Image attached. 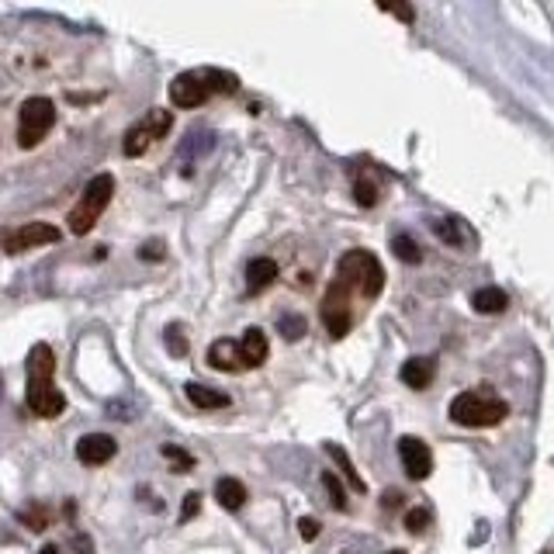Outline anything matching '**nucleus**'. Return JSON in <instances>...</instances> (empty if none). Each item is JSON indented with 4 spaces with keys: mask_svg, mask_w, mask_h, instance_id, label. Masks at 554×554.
Here are the masks:
<instances>
[{
    "mask_svg": "<svg viewBox=\"0 0 554 554\" xmlns=\"http://www.w3.org/2000/svg\"><path fill=\"white\" fill-rule=\"evenodd\" d=\"M28 388H25V406L39 419H56L66 409V395L56 388V354L49 343H35L28 350Z\"/></svg>",
    "mask_w": 554,
    "mask_h": 554,
    "instance_id": "f257e3e1",
    "label": "nucleus"
},
{
    "mask_svg": "<svg viewBox=\"0 0 554 554\" xmlns=\"http://www.w3.org/2000/svg\"><path fill=\"white\" fill-rule=\"evenodd\" d=\"M506 413L509 406L489 388H471V392H461L451 402V419L458 426H496L503 423Z\"/></svg>",
    "mask_w": 554,
    "mask_h": 554,
    "instance_id": "f03ea898",
    "label": "nucleus"
},
{
    "mask_svg": "<svg viewBox=\"0 0 554 554\" xmlns=\"http://www.w3.org/2000/svg\"><path fill=\"white\" fill-rule=\"evenodd\" d=\"M336 281H343L347 288L361 291L364 298H378L381 288H385V267H381L378 257L368 250H350L340 257Z\"/></svg>",
    "mask_w": 554,
    "mask_h": 554,
    "instance_id": "7ed1b4c3",
    "label": "nucleus"
},
{
    "mask_svg": "<svg viewBox=\"0 0 554 554\" xmlns=\"http://www.w3.org/2000/svg\"><path fill=\"white\" fill-rule=\"evenodd\" d=\"M111 194H115V177L111 174L91 177V184H87L84 194H80L77 208L66 215V226H70L73 236H87V232L97 226V219L104 215V208L111 205Z\"/></svg>",
    "mask_w": 554,
    "mask_h": 554,
    "instance_id": "20e7f679",
    "label": "nucleus"
},
{
    "mask_svg": "<svg viewBox=\"0 0 554 554\" xmlns=\"http://www.w3.org/2000/svg\"><path fill=\"white\" fill-rule=\"evenodd\" d=\"M52 125H56V104L49 97H28L18 108V146L35 149Z\"/></svg>",
    "mask_w": 554,
    "mask_h": 554,
    "instance_id": "39448f33",
    "label": "nucleus"
},
{
    "mask_svg": "<svg viewBox=\"0 0 554 554\" xmlns=\"http://www.w3.org/2000/svg\"><path fill=\"white\" fill-rule=\"evenodd\" d=\"M59 232L49 222H25V226H14V229H0V250L4 253H28L35 246H46V243H59Z\"/></svg>",
    "mask_w": 554,
    "mask_h": 554,
    "instance_id": "423d86ee",
    "label": "nucleus"
},
{
    "mask_svg": "<svg viewBox=\"0 0 554 554\" xmlns=\"http://www.w3.org/2000/svg\"><path fill=\"white\" fill-rule=\"evenodd\" d=\"M323 323L329 329V336L343 340L354 326V312H350V288L343 281H333L323 298Z\"/></svg>",
    "mask_w": 554,
    "mask_h": 554,
    "instance_id": "0eeeda50",
    "label": "nucleus"
},
{
    "mask_svg": "<svg viewBox=\"0 0 554 554\" xmlns=\"http://www.w3.org/2000/svg\"><path fill=\"white\" fill-rule=\"evenodd\" d=\"M399 458H402V468H406V475L413 478V482H423V478H430L433 454H430V447H426L419 437H402L399 440Z\"/></svg>",
    "mask_w": 554,
    "mask_h": 554,
    "instance_id": "6e6552de",
    "label": "nucleus"
},
{
    "mask_svg": "<svg viewBox=\"0 0 554 554\" xmlns=\"http://www.w3.org/2000/svg\"><path fill=\"white\" fill-rule=\"evenodd\" d=\"M115 454H118V444L108 433H87V437L77 440V461L87 464V468H101V464H108Z\"/></svg>",
    "mask_w": 554,
    "mask_h": 554,
    "instance_id": "1a4fd4ad",
    "label": "nucleus"
},
{
    "mask_svg": "<svg viewBox=\"0 0 554 554\" xmlns=\"http://www.w3.org/2000/svg\"><path fill=\"white\" fill-rule=\"evenodd\" d=\"M170 101H174L177 108H201V104L208 101V87H205V80H201V73H181V77H174V84H170Z\"/></svg>",
    "mask_w": 554,
    "mask_h": 554,
    "instance_id": "9d476101",
    "label": "nucleus"
},
{
    "mask_svg": "<svg viewBox=\"0 0 554 554\" xmlns=\"http://www.w3.org/2000/svg\"><path fill=\"white\" fill-rule=\"evenodd\" d=\"M267 333L260 326H250L239 340V357H243V368H260L267 361Z\"/></svg>",
    "mask_w": 554,
    "mask_h": 554,
    "instance_id": "9b49d317",
    "label": "nucleus"
},
{
    "mask_svg": "<svg viewBox=\"0 0 554 554\" xmlns=\"http://www.w3.org/2000/svg\"><path fill=\"white\" fill-rule=\"evenodd\" d=\"M274 281H277V260L257 257V260H250V264H246V291H250V295L267 291Z\"/></svg>",
    "mask_w": 554,
    "mask_h": 554,
    "instance_id": "f8f14e48",
    "label": "nucleus"
},
{
    "mask_svg": "<svg viewBox=\"0 0 554 554\" xmlns=\"http://www.w3.org/2000/svg\"><path fill=\"white\" fill-rule=\"evenodd\" d=\"M208 364L215 371H226V374H236L243 368V357H239V340H215L208 347Z\"/></svg>",
    "mask_w": 554,
    "mask_h": 554,
    "instance_id": "ddd939ff",
    "label": "nucleus"
},
{
    "mask_svg": "<svg viewBox=\"0 0 554 554\" xmlns=\"http://www.w3.org/2000/svg\"><path fill=\"white\" fill-rule=\"evenodd\" d=\"M433 374H437V361H433V357H413V361L402 364L399 378L406 381L409 388H416V392H423V388L433 381Z\"/></svg>",
    "mask_w": 554,
    "mask_h": 554,
    "instance_id": "4468645a",
    "label": "nucleus"
},
{
    "mask_svg": "<svg viewBox=\"0 0 554 554\" xmlns=\"http://www.w3.org/2000/svg\"><path fill=\"white\" fill-rule=\"evenodd\" d=\"M215 499H219L222 509L236 513V509L246 506V485L239 482V478H219V482H215Z\"/></svg>",
    "mask_w": 554,
    "mask_h": 554,
    "instance_id": "2eb2a0df",
    "label": "nucleus"
},
{
    "mask_svg": "<svg viewBox=\"0 0 554 554\" xmlns=\"http://www.w3.org/2000/svg\"><path fill=\"white\" fill-rule=\"evenodd\" d=\"M184 395L191 399L194 409H226L229 406V395L226 392H215V388H205V385H198V381L184 385Z\"/></svg>",
    "mask_w": 554,
    "mask_h": 554,
    "instance_id": "dca6fc26",
    "label": "nucleus"
},
{
    "mask_svg": "<svg viewBox=\"0 0 554 554\" xmlns=\"http://www.w3.org/2000/svg\"><path fill=\"white\" fill-rule=\"evenodd\" d=\"M506 302H509L506 291H499V288H482V291H475V298H471L475 312H482V316H496V312H503Z\"/></svg>",
    "mask_w": 554,
    "mask_h": 554,
    "instance_id": "f3484780",
    "label": "nucleus"
},
{
    "mask_svg": "<svg viewBox=\"0 0 554 554\" xmlns=\"http://www.w3.org/2000/svg\"><path fill=\"white\" fill-rule=\"evenodd\" d=\"M139 125H142V132L149 136V142H153V139H163L170 129H174V115H170V111H163V108H153Z\"/></svg>",
    "mask_w": 554,
    "mask_h": 554,
    "instance_id": "a211bd4d",
    "label": "nucleus"
},
{
    "mask_svg": "<svg viewBox=\"0 0 554 554\" xmlns=\"http://www.w3.org/2000/svg\"><path fill=\"white\" fill-rule=\"evenodd\" d=\"M201 80H205V87H208V94L212 91H219V94H232L239 87V80L232 77V73H222V70H205L201 73Z\"/></svg>",
    "mask_w": 554,
    "mask_h": 554,
    "instance_id": "6ab92c4d",
    "label": "nucleus"
},
{
    "mask_svg": "<svg viewBox=\"0 0 554 554\" xmlns=\"http://www.w3.org/2000/svg\"><path fill=\"white\" fill-rule=\"evenodd\" d=\"M326 454H329V458H333V461H336V464H340V468H343V478H347V482L354 485L357 492H364V482H361V475H357V471H354V464H350V458H347V454H343V447H336V444H326Z\"/></svg>",
    "mask_w": 554,
    "mask_h": 554,
    "instance_id": "aec40b11",
    "label": "nucleus"
},
{
    "mask_svg": "<svg viewBox=\"0 0 554 554\" xmlns=\"http://www.w3.org/2000/svg\"><path fill=\"white\" fill-rule=\"evenodd\" d=\"M433 229H437L440 239H447V243H454V246L471 243V236H464V232H461V222L458 219H440V222H433Z\"/></svg>",
    "mask_w": 554,
    "mask_h": 554,
    "instance_id": "412c9836",
    "label": "nucleus"
},
{
    "mask_svg": "<svg viewBox=\"0 0 554 554\" xmlns=\"http://www.w3.org/2000/svg\"><path fill=\"white\" fill-rule=\"evenodd\" d=\"M163 343H167L170 357H187V350H191V343H187L184 329L177 326V323H170V326H167V333H163Z\"/></svg>",
    "mask_w": 554,
    "mask_h": 554,
    "instance_id": "4be33fe9",
    "label": "nucleus"
},
{
    "mask_svg": "<svg viewBox=\"0 0 554 554\" xmlns=\"http://www.w3.org/2000/svg\"><path fill=\"white\" fill-rule=\"evenodd\" d=\"M21 523H28V530H35V534H42V530L49 527V509L46 506H39V503H32L28 509H21Z\"/></svg>",
    "mask_w": 554,
    "mask_h": 554,
    "instance_id": "5701e85b",
    "label": "nucleus"
},
{
    "mask_svg": "<svg viewBox=\"0 0 554 554\" xmlns=\"http://www.w3.org/2000/svg\"><path fill=\"white\" fill-rule=\"evenodd\" d=\"M392 250H395V257L399 260H406V264H419V246H416V239H409V236H395L392 239Z\"/></svg>",
    "mask_w": 554,
    "mask_h": 554,
    "instance_id": "b1692460",
    "label": "nucleus"
},
{
    "mask_svg": "<svg viewBox=\"0 0 554 554\" xmlns=\"http://www.w3.org/2000/svg\"><path fill=\"white\" fill-rule=\"evenodd\" d=\"M146 149H149V136L142 132V125H132L125 132V156H142Z\"/></svg>",
    "mask_w": 554,
    "mask_h": 554,
    "instance_id": "393cba45",
    "label": "nucleus"
},
{
    "mask_svg": "<svg viewBox=\"0 0 554 554\" xmlns=\"http://www.w3.org/2000/svg\"><path fill=\"white\" fill-rule=\"evenodd\" d=\"M163 454H167V458L174 461V468H170V471H174V475H184V471H191V468H194V458H191V454H187V451H181V447L167 444V447H163Z\"/></svg>",
    "mask_w": 554,
    "mask_h": 554,
    "instance_id": "a878e982",
    "label": "nucleus"
},
{
    "mask_svg": "<svg viewBox=\"0 0 554 554\" xmlns=\"http://www.w3.org/2000/svg\"><path fill=\"white\" fill-rule=\"evenodd\" d=\"M277 329L284 333V340H302V336H305V319L302 316H281Z\"/></svg>",
    "mask_w": 554,
    "mask_h": 554,
    "instance_id": "bb28decb",
    "label": "nucleus"
},
{
    "mask_svg": "<svg viewBox=\"0 0 554 554\" xmlns=\"http://www.w3.org/2000/svg\"><path fill=\"white\" fill-rule=\"evenodd\" d=\"M323 485L329 489V496H333V506L336 509H347V492H343L340 478H336L333 471H323Z\"/></svg>",
    "mask_w": 554,
    "mask_h": 554,
    "instance_id": "cd10ccee",
    "label": "nucleus"
},
{
    "mask_svg": "<svg viewBox=\"0 0 554 554\" xmlns=\"http://www.w3.org/2000/svg\"><path fill=\"white\" fill-rule=\"evenodd\" d=\"M354 194H357V205H364V208H371L374 201H378V187H374L368 177H361V181H357Z\"/></svg>",
    "mask_w": 554,
    "mask_h": 554,
    "instance_id": "c85d7f7f",
    "label": "nucleus"
},
{
    "mask_svg": "<svg viewBox=\"0 0 554 554\" xmlns=\"http://www.w3.org/2000/svg\"><path fill=\"white\" fill-rule=\"evenodd\" d=\"M426 523H430V509H413V513H406V527L413 530V534H423Z\"/></svg>",
    "mask_w": 554,
    "mask_h": 554,
    "instance_id": "c756f323",
    "label": "nucleus"
},
{
    "mask_svg": "<svg viewBox=\"0 0 554 554\" xmlns=\"http://www.w3.org/2000/svg\"><path fill=\"white\" fill-rule=\"evenodd\" d=\"M139 257L142 260H163L167 257V246H163V239H149V243H142Z\"/></svg>",
    "mask_w": 554,
    "mask_h": 554,
    "instance_id": "7c9ffc66",
    "label": "nucleus"
},
{
    "mask_svg": "<svg viewBox=\"0 0 554 554\" xmlns=\"http://www.w3.org/2000/svg\"><path fill=\"white\" fill-rule=\"evenodd\" d=\"M198 513H201V496H198V492H191V496H187L184 503H181V523L194 520Z\"/></svg>",
    "mask_w": 554,
    "mask_h": 554,
    "instance_id": "2f4dec72",
    "label": "nucleus"
},
{
    "mask_svg": "<svg viewBox=\"0 0 554 554\" xmlns=\"http://www.w3.org/2000/svg\"><path fill=\"white\" fill-rule=\"evenodd\" d=\"M298 534H302L305 541H316V537H319V523L312 520V516H302V520H298Z\"/></svg>",
    "mask_w": 554,
    "mask_h": 554,
    "instance_id": "473e14b6",
    "label": "nucleus"
},
{
    "mask_svg": "<svg viewBox=\"0 0 554 554\" xmlns=\"http://www.w3.org/2000/svg\"><path fill=\"white\" fill-rule=\"evenodd\" d=\"M385 11L399 14V18H402V21H413V11H409V7H385Z\"/></svg>",
    "mask_w": 554,
    "mask_h": 554,
    "instance_id": "72a5a7b5",
    "label": "nucleus"
},
{
    "mask_svg": "<svg viewBox=\"0 0 554 554\" xmlns=\"http://www.w3.org/2000/svg\"><path fill=\"white\" fill-rule=\"evenodd\" d=\"M39 554H59V548H56V544H46V548H42Z\"/></svg>",
    "mask_w": 554,
    "mask_h": 554,
    "instance_id": "f704fd0d",
    "label": "nucleus"
},
{
    "mask_svg": "<svg viewBox=\"0 0 554 554\" xmlns=\"http://www.w3.org/2000/svg\"><path fill=\"white\" fill-rule=\"evenodd\" d=\"M0 395H4V378H0Z\"/></svg>",
    "mask_w": 554,
    "mask_h": 554,
    "instance_id": "c9c22d12",
    "label": "nucleus"
},
{
    "mask_svg": "<svg viewBox=\"0 0 554 554\" xmlns=\"http://www.w3.org/2000/svg\"><path fill=\"white\" fill-rule=\"evenodd\" d=\"M388 554H406V551H388Z\"/></svg>",
    "mask_w": 554,
    "mask_h": 554,
    "instance_id": "e433bc0d",
    "label": "nucleus"
},
{
    "mask_svg": "<svg viewBox=\"0 0 554 554\" xmlns=\"http://www.w3.org/2000/svg\"><path fill=\"white\" fill-rule=\"evenodd\" d=\"M544 554H551V551H544Z\"/></svg>",
    "mask_w": 554,
    "mask_h": 554,
    "instance_id": "4c0bfd02",
    "label": "nucleus"
}]
</instances>
